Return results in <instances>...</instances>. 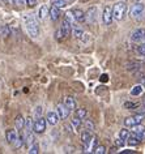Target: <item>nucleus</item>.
<instances>
[{"instance_id": "1", "label": "nucleus", "mask_w": 145, "mask_h": 154, "mask_svg": "<svg viewBox=\"0 0 145 154\" xmlns=\"http://www.w3.org/2000/svg\"><path fill=\"white\" fill-rule=\"evenodd\" d=\"M22 21H24V25H25V29L28 34L32 38H37L39 35V26H38V22L35 20V17L30 13H25L22 16Z\"/></svg>"}, {"instance_id": "2", "label": "nucleus", "mask_w": 145, "mask_h": 154, "mask_svg": "<svg viewBox=\"0 0 145 154\" xmlns=\"http://www.w3.org/2000/svg\"><path fill=\"white\" fill-rule=\"evenodd\" d=\"M127 14V4L124 2H119L113 7V17L116 21H122Z\"/></svg>"}, {"instance_id": "3", "label": "nucleus", "mask_w": 145, "mask_h": 154, "mask_svg": "<svg viewBox=\"0 0 145 154\" xmlns=\"http://www.w3.org/2000/svg\"><path fill=\"white\" fill-rule=\"evenodd\" d=\"M46 125H47V122H46V118H37L34 119V124H33V131L38 134H42L46 131Z\"/></svg>"}, {"instance_id": "4", "label": "nucleus", "mask_w": 145, "mask_h": 154, "mask_svg": "<svg viewBox=\"0 0 145 154\" xmlns=\"http://www.w3.org/2000/svg\"><path fill=\"white\" fill-rule=\"evenodd\" d=\"M144 9H145V5L143 4V3L137 2L131 7V9H129V16L133 17V18H139L141 14H143Z\"/></svg>"}, {"instance_id": "5", "label": "nucleus", "mask_w": 145, "mask_h": 154, "mask_svg": "<svg viewBox=\"0 0 145 154\" xmlns=\"http://www.w3.org/2000/svg\"><path fill=\"white\" fill-rule=\"evenodd\" d=\"M144 120V115L143 114H136L133 116H128L124 119V125L125 127H133L136 124H140Z\"/></svg>"}, {"instance_id": "6", "label": "nucleus", "mask_w": 145, "mask_h": 154, "mask_svg": "<svg viewBox=\"0 0 145 154\" xmlns=\"http://www.w3.org/2000/svg\"><path fill=\"white\" fill-rule=\"evenodd\" d=\"M102 20H103L105 25H111V22L114 20L113 17V8L110 5L105 7L103 8V13H102Z\"/></svg>"}, {"instance_id": "7", "label": "nucleus", "mask_w": 145, "mask_h": 154, "mask_svg": "<svg viewBox=\"0 0 145 154\" xmlns=\"http://www.w3.org/2000/svg\"><path fill=\"white\" fill-rule=\"evenodd\" d=\"M85 21L89 24H94L97 21V8L95 7H90L85 13Z\"/></svg>"}, {"instance_id": "8", "label": "nucleus", "mask_w": 145, "mask_h": 154, "mask_svg": "<svg viewBox=\"0 0 145 154\" xmlns=\"http://www.w3.org/2000/svg\"><path fill=\"white\" fill-rule=\"evenodd\" d=\"M56 112L59 115V119H67L71 114V110L67 109V106L64 105V103H59V105L56 106Z\"/></svg>"}, {"instance_id": "9", "label": "nucleus", "mask_w": 145, "mask_h": 154, "mask_svg": "<svg viewBox=\"0 0 145 154\" xmlns=\"http://www.w3.org/2000/svg\"><path fill=\"white\" fill-rule=\"evenodd\" d=\"M131 128H132V133L135 134V136L139 137L141 141L145 140V127L141 125V123L140 124H136V125L131 127Z\"/></svg>"}, {"instance_id": "10", "label": "nucleus", "mask_w": 145, "mask_h": 154, "mask_svg": "<svg viewBox=\"0 0 145 154\" xmlns=\"http://www.w3.org/2000/svg\"><path fill=\"white\" fill-rule=\"evenodd\" d=\"M46 122L50 125H56L59 122V115L56 111H48L47 115H46Z\"/></svg>"}, {"instance_id": "11", "label": "nucleus", "mask_w": 145, "mask_h": 154, "mask_svg": "<svg viewBox=\"0 0 145 154\" xmlns=\"http://www.w3.org/2000/svg\"><path fill=\"white\" fill-rule=\"evenodd\" d=\"M144 37H145V29L144 28L136 29L135 32H132V34H131V39L133 42H141V41H144Z\"/></svg>"}, {"instance_id": "12", "label": "nucleus", "mask_w": 145, "mask_h": 154, "mask_svg": "<svg viewBox=\"0 0 145 154\" xmlns=\"http://www.w3.org/2000/svg\"><path fill=\"white\" fill-rule=\"evenodd\" d=\"M17 131L16 129H13V128H9V129H7V132H5V138H7V141L9 142V144H14V141H16V138H17Z\"/></svg>"}, {"instance_id": "13", "label": "nucleus", "mask_w": 145, "mask_h": 154, "mask_svg": "<svg viewBox=\"0 0 145 154\" xmlns=\"http://www.w3.org/2000/svg\"><path fill=\"white\" fill-rule=\"evenodd\" d=\"M48 14H50L52 21H58L60 18V8H58L55 5H51V8L48 9Z\"/></svg>"}, {"instance_id": "14", "label": "nucleus", "mask_w": 145, "mask_h": 154, "mask_svg": "<svg viewBox=\"0 0 145 154\" xmlns=\"http://www.w3.org/2000/svg\"><path fill=\"white\" fill-rule=\"evenodd\" d=\"M72 14H73L75 20L77 22H84V21H85V13H84V11H81V9H73V11H72Z\"/></svg>"}, {"instance_id": "15", "label": "nucleus", "mask_w": 145, "mask_h": 154, "mask_svg": "<svg viewBox=\"0 0 145 154\" xmlns=\"http://www.w3.org/2000/svg\"><path fill=\"white\" fill-rule=\"evenodd\" d=\"M64 105L67 106V109H69L71 111H73V110H76V101H75V98L73 97H66L64 98Z\"/></svg>"}, {"instance_id": "16", "label": "nucleus", "mask_w": 145, "mask_h": 154, "mask_svg": "<svg viewBox=\"0 0 145 154\" xmlns=\"http://www.w3.org/2000/svg\"><path fill=\"white\" fill-rule=\"evenodd\" d=\"M24 137H25V144H26V146H29V148L35 142V138H34V134L32 133V131H26Z\"/></svg>"}, {"instance_id": "17", "label": "nucleus", "mask_w": 145, "mask_h": 154, "mask_svg": "<svg viewBox=\"0 0 145 154\" xmlns=\"http://www.w3.org/2000/svg\"><path fill=\"white\" fill-rule=\"evenodd\" d=\"M14 124H16V129H18V131L24 129V127H25V119L22 118V115H17L16 119H14Z\"/></svg>"}, {"instance_id": "18", "label": "nucleus", "mask_w": 145, "mask_h": 154, "mask_svg": "<svg viewBox=\"0 0 145 154\" xmlns=\"http://www.w3.org/2000/svg\"><path fill=\"white\" fill-rule=\"evenodd\" d=\"M91 137H93V136H91V132H90V131H85V132L81 133V141H82L84 146L89 144V141L91 140Z\"/></svg>"}, {"instance_id": "19", "label": "nucleus", "mask_w": 145, "mask_h": 154, "mask_svg": "<svg viewBox=\"0 0 145 154\" xmlns=\"http://www.w3.org/2000/svg\"><path fill=\"white\" fill-rule=\"evenodd\" d=\"M48 16V8L47 5H42L39 11H38V17H39V20H45L46 17Z\"/></svg>"}, {"instance_id": "20", "label": "nucleus", "mask_w": 145, "mask_h": 154, "mask_svg": "<svg viewBox=\"0 0 145 154\" xmlns=\"http://www.w3.org/2000/svg\"><path fill=\"white\" fill-rule=\"evenodd\" d=\"M144 89H145V88L141 85V84H139V85L133 86V89L131 90V95H141L144 93Z\"/></svg>"}, {"instance_id": "21", "label": "nucleus", "mask_w": 145, "mask_h": 154, "mask_svg": "<svg viewBox=\"0 0 145 154\" xmlns=\"http://www.w3.org/2000/svg\"><path fill=\"white\" fill-rule=\"evenodd\" d=\"M127 140H128V144L131 145V146H136V145H139L140 142H141L140 138L137 137V136H135V134H133V133H132V136H128Z\"/></svg>"}, {"instance_id": "22", "label": "nucleus", "mask_w": 145, "mask_h": 154, "mask_svg": "<svg viewBox=\"0 0 145 154\" xmlns=\"http://www.w3.org/2000/svg\"><path fill=\"white\" fill-rule=\"evenodd\" d=\"M72 33H73V37L75 38L80 39V38L82 37V34H84V30L80 29V28H76V26H72Z\"/></svg>"}, {"instance_id": "23", "label": "nucleus", "mask_w": 145, "mask_h": 154, "mask_svg": "<svg viewBox=\"0 0 145 154\" xmlns=\"http://www.w3.org/2000/svg\"><path fill=\"white\" fill-rule=\"evenodd\" d=\"M33 124H34V119L32 116H29L28 119H25V131H32L33 129Z\"/></svg>"}, {"instance_id": "24", "label": "nucleus", "mask_w": 145, "mask_h": 154, "mask_svg": "<svg viewBox=\"0 0 145 154\" xmlns=\"http://www.w3.org/2000/svg\"><path fill=\"white\" fill-rule=\"evenodd\" d=\"M67 0H52V5H55V7H58V8H66L67 7Z\"/></svg>"}, {"instance_id": "25", "label": "nucleus", "mask_w": 145, "mask_h": 154, "mask_svg": "<svg viewBox=\"0 0 145 154\" xmlns=\"http://www.w3.org/2000/svg\"><path fill=\"white\" fill-rule=\"evenodd\" d=\"M71 125L75 129H79L80 127H81V119L77 118V116H75L73 119H71Z\"/></svg>"}, {"instance_id": "26", "label": "nucleus", "mask_w": 145, "mask_h": 154, "mask_svg": "<svg viewBox=\"0 0 145 154\" xmlns=\"http://www.w3.org/2000/svg\"><path fill=\"white\" fill-rule=\"evenodd\" d=\"M0 33H2V35H3V37H5V38H7V37H9V35H11L12 30H11V28H9L8 25H4L2 29H0Z\"/></svg>"}, {"instance_id": "27", "label": "nucleus", "mask_w": 145, "mask_h": 154, "mask_svg": "<svg viewBox=\"0 0 145 154\" xmlns=\"http://www.w3.org/2000/svg\"><path fill=\"white\" fill-rule=\"evenodd\" d=\"M86 110L85 109H84V107H81V109H77V110H76V116H77V118H80V119H81V120H82V119H85L86 118Z\"/></svg>"}, {"instance_id": "28", "label": "nucleus", "mask_w": 145, "mask_h": 154, "mask_svg": "<svg viewBox=\"0 0 145 154\" xmlns=\"http://www.w3.org/2000/svg\"><path fill=\"white\" fill-rule=\"evenodd\" d=\"M24 141H25V137L24 136H17V138H16V141H14V148H21L22 145H24Z\"/></svg>"}, {"instance_id": "29", "label": "nucleus", "mask_w": 145, "mask_h": 154, "mask_svg": "<svg viewBox=\"0 0 145 154\" xmlns=\"http://www.w3.org/2000/svg\"><path fill=\"white\" fill-rule=\"evenodd\" d=\"M123 106H124V109H127V110H136L137 106H139V103H135V102H125Z\"/></svg>"}, {"instance_id": "30", "label": "nucleus", "mask_w": 145, "mask_h": 154, "mask_svg": "<svg viewBox=\"0 0 145 154\" xmlns=\"http://www.w3.org/2000/svg\"><path fill=\"white\" fill-rule=\"evenodd\" d=\"M29 153L30 154H38L39 153V145H38L37 142H34V144L29 148Z\"/></svg>"}, {"instance_id": "31", "label": "nucleus", "mask_w": 145, "mask_h": 154, "mask_svg": "<svg viewBox=\"0 0 145 154\" xmlns=\"http://www.w3.org/2000/svg\"><path fill=\"white\" fill-rule=\"evenodd\" d=\"M84 125H85V129L86 131H94V124H93V122L91 120H89V119H86L85 120V123H84Z\"/></svg>"}, {"instance_id": "32", "label": "nucleus", "mask_w": 145, "mask_h": 154, "mask_svg": "<svg viewBox=\"0 0 145 154\" xmlns=\"http://www.w3.org/2000/svg\"><path fill=\"white\" fill-rule=\"evenodd\" d=\"M42 111H43V107L42 106H38V107H35V111H34V119H37V118H39V116H42Z\"/></svg>"}, {"instance_id": "33", "label": "nucleus", "mask_w": 145, "mask_h": 154, "mask_svg": "<svg viewBox=\"0 0 145 154\" xmlns=\"http://www.w3.org/2000/svg\"><path fill=\"white\" fill-rule=\"evenodd\" d=\"M128 136H129V132H128V129H125V128H124V129H122L120 132H119V137H120V138H123L124 141L128 138Z\"/></svg>"}, {"instance_id": "34", "label": "nucleus", "mask_w": 145, "mask_h": 154, "mask_svg": "<svg viewBox=\"0 0 145 154\" xmlns=\"http://www.w3.org/2000/svg\"><path fill=\"white\" fill-rule=\"evenodd\" d=\"M94 153H95V154H105V153H106V148H105L103 145L95 146V149H94Z\"/></svg>"}, {"instance_id": "35", "label": "nucleus", "mask_w": 145, "mask_h": 154, "mask_svg": "<svg viewBox=\"0 0 145 154\" xmlns=\"http://www.w3.org/2000/svg\"><path fill=\"white\" fill-rule=\"evenodd\" d=\"M137 54H139V55H141V56H144V57H145V43L140 45L139 47H137Z\"/></svg>"}, {"instance_id": "36", "label": "nucleus", "mask_w": 145, "mask_h": 154, "mask_svg": "<svg viewBox=\"0 0 145 154\" xmlns=\"http://www.w3.org/2000/svg\"><path fill=\"white\" fill-rule=\"evenodd\" d=\"M55 37H56V39H63V38H66V35H64V33H63V30L62 29H58L56 30V33H55Z\"/></svg>"}, {"instance_id": "37", "label": "nucleus", "mask_w": 145, "mask_h": 154, "mask_svg": "<svg viewBox=\"0 0 145 154\" xmlns=\"http://www.w3.org/2000/svg\"><path fill=\"white\" fill-rule=\"evenodd\" d=\"M135 111H136V114H143V115H145V105L137 106V109Z\"/></svg>"}, {"instance_id": "38", "label": "nucleus", "mask_w": 145, "mask_h": 154, "mask_svg": "<svg viewBox=\"0 0 145 154\" xmlns=\"http://www.w3.org/2000/svg\"><path fill=\"white\" fill-rule=\"evenodd\" d=\"M80 39H81L82 42H85V43H86V42H89V41H90V34L84 33V34H82V37L80 38Z\"/></svg>"}, {"instance_id": "39", "label": "nucleus", "mask_w": 145, "mask_h": 154, "mask_svg": "<svg viewBox=\"0 0 145 154\" xmlns=\"http://www.w3.org/2000/svg\"><path fill=\"white\" fill-rule=\"evenodd\" d=\"M26 4H28L29 7H35L37 0H26Z\"/></svg>"}, {"instance_id": "40", "label": "nucleus", "mask_w": 145, "mask_h": 154, "mask_svg": "<svg viewBox=\"0 0 145 154\" xmlns=\"http://www.w3.org/2000/svg\"><path fill=\"white\" fill-rule=\"evenodd\" d=\"M115 144H116V146H123L124 145V140H123V138H118V140L115 141Z\"/></svg>"}, {"instance_id": "41", "label": "nucleus", "mask_w": 145, "mask_h": 154, "mask_svg": "<svg viewBox=\"0 0 145 154\" xmlns=\"http://www.w3.org/2000/svg\"><path fill=\"white\" fill-rule=\"evenodd\" d=\"M12 3L13 4H16L17 7H20V5L24 4V0H12Z\"/></svg>"}, {"instance_id": "42", "label": "nucleus", "mask_w": 145, "mask_h": 154, "mask_svg": "<svg viewBox=\"0 0 145 154\" xmlns=\"http://www.w3.org/2000/svg\"><path fill=\"white\" fill-rule=\"evenodd\" d=\"M140 84H141V85H143V86L145 88V77H144V79H143V80H141V81H140Z\"/></svg>"}, {"instance_id": "43", "label": "nucleus", "mask_w": 145, "mask_h": 154, "mask_svg": "<svg viewBox=\"0 0 145 154\" xmlns=\"http://www.w3.org/2000/svg\"><path fill=\"white\" fill-rule=\"evenodd\" d=\"M122 153H133V150H123Z\"/></svg>"}, {"instance_id": "44", "label": "nucleus", "mask_w": 145, "mask_h": 154, "mask_svg": "<svg viewBox=\"0 0 145 154\" xmlns=\"http://www.w3.org/2000/svg\"><path fill=\"white\" fill-rule=\"evenodd\" d=\"M75 2V0H67V3H68V4H71V3H73Z\"/></svg>"}, {"instance_id": "45", "label": "nucleus", "mask_w": 145, "mask_h": 154, "mask_svg": "<svg viewBox=\"0 0 145 154\" xmlns=\"http://www.w3.org/2000/svg\"><path fill=\"white\" fill-rule=\"evenodd\" d=\"M131 2H133V3H137V2H139V0H131Z\"/></svg>"}, {"instance_id": "46", "label": "nucleus", "mask_w": 145, "mask_h": 154, "mask_svg": "<svg viewBox=\"0 0 145 154\" xmlns=\"http://www.w3.org/2000/svg\"><path fill=\"white\" fill-rule=\"evenodd\" d=\"M143 105H145V98H144V101H143Z\"/></svg>"}, {"instance_id": "47", "label": "nucleus", "mask_w": 145, "mask_h": 154, "mask_svg": "<svg viewBox=\"0 0 145 154\" xmlns=\"http://www.w3.org/2000/svg\"><path fill=\"white\" fill-rule=\"evenodd\" d=\"M2 2H3V3H7V0H2Z\"/></svg>"}, {"instance_id": "48", "label": "nucleus", "mask_w": 145, "mask_h": 154, "mask_svg": "<svg viewBox=\"0 0 145 154\" xmlns=\"http://www.w3.org/2000/svg\"><path fill=\"white\" fill-rule=\"evenodd\" d=\"M144 41H145V37H144Z\"/></svg>"}]
</instances>
